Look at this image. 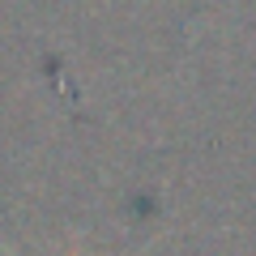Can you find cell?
<instances>
[{"mask_svg":"<svg viewBox=\"0 0 256 256\" xmlns=\"http://www.w3.org/2000/svg\"><path fill=\"white\" fill-rule=\"evenodd\" d=\"M0 252H4V256H18V252H13L9 244H4V239H0ZM141 256H146V252H141Z\"/></svg>","mask_w":256,"mask_h":256,"instance_id":"cell-1","label":"cell"}]
</instances>
